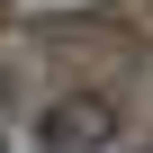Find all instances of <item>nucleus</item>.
Returning <instances> with one entry per match:
<instances>
[{
  "label": "nucleus",
  "mask_w": 153,
  "mask_h": 153,
  "mask_svg": "<svg viewBox=\"0 0 153 153\" xmlns=\"http://www.w3.org/2000/svg\"><path fill=\"white\" fill-rule=\"evenodd\" d=\"M108 126H117V117H108V99H63V108L45 117V144H54V153H99V144H108Z\"/></svg>",
  "instance_id": "obj_1"
}]
</instances>
